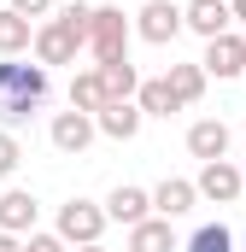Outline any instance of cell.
Segmentation results:
<instances>
[{"label": "cell", "instance_id": "obj_1", "mask_svg": "<svg viewBox=\"0 0 246 252\" xmlns=\"http://www.w3.org/2000/svg\"><path fill=\"white\" fill-rule=\"evenodd\" d=\"M47 100V64L0 59V124H24Z\"/></svg>", "mask_w": 246, "mask_h": 252}, {"label": "cell", "instance_id": "obj_2", "mask_svg": "<svg viewBox=\"0 0 246 252\" xmlns=\"http://www.w3.org/2000/svg\"><path fill=\"white\" fill-rule=\"evenodd\" d=\"M106 223H112V217H106V205H94V199H64V205H59V223H53V229H59L70 247H100Z\"/></svg>", "mask_w": 246, "mask_h": 252}, {"label": "cell", "instance_id": "obj_3", "mask_svg": "<svg viewBox=\"0 0 246 252\" xmlns=\"http://www.w3.org/2000/svg\"><path fill=\"white\" fill-rule=\"evenodd\" d=\"M88 53H94L100 64L129 59V18H123V6H94V35H88Z\"/></svg>", "mask_w": 246, "mask_h": 252}, {"label": "cell", "instance_id": "obj_4", "mask_svg": "<svg viewBox=\"0 0 246 252\" xmlns=\"http://www.w3.org/2000/svg\"><path fill=\"white\" fill-rule=\"evenodd\" d=\"M182 30L187 24H182V6H176V0H147V6L135 12V35L153 41V47H170Z\"/></svg>", "mask_w": 246, "mask_h": 252}, {"label": "cell", "instance_id": "obj_5", "mask_svg": "<svg viewBox=\"0 0 246 252\" xmlns=\"http://www.w3.org/2000/svg\"><path fill=\"white\" fill-rule=\"evenodd\" d=\"M193 188H199V199H211V205H235V199L246 193V170H241V164H229V158H217V164H199Z\"/></svg>", "mask_w": 246, "mask_h": 252}, {"label": "cell", "instance_id": "obj_6", "mask_svg": "<svg viewBox=\"0 0 246 252\" xmlns=\"http://www.w3.org/2000/svg\"><path fill=\"white\" fill-rule=\"evenodd\" d=\"M94 135H100V124H94L88 112H76V106H70V112H59V118H53V129H47V141H53L59 153H70V158H82Z\"/></svg>", "mask_w": 246, "mask_h": 252}, {"label": "cell", "instance_id": "obj_7", "mask_svg": "<svg viewBox=\"0 0 246 252\" xmlns=\"http://www.w3.org/2000/svg\"><path fill=\"white\" fill-rule=\"evenodd\" d=\"M205 76H246V35L241 30H229V35H217V41H205Z\"/></svg>", "mask_w": 246, "mask_h": 252}, {"label": "cell", "instance_id": "obj_8", "mask_svg": "<svg viewBox=\"0 0 246 252\" xmlns=\"http://www.w3.org/2000/svg\"><path fill=\"white\" fill-rule=\"evenodd\" d=\"M182 24L193 30V35L217 41V35L235 30V6H229V0H187V6H182Z\"/></svg>", "mask_w": 246, "mask_h": 252}, {"label": "cell", "instance_id": "obj_9", "mask_svg": "<svg viewBox=\"0 0 246 252\" xmlns=\"http://www.w3.org/2000/svg\"><path fill=\"white\" fill-rule=\"evenodd\" d=\"M106 217L123 223V229H135V223L158 217V211H153V188H129V182H118V188L106 193Z\"/></svg>", "mask_w": 246, "mask_h": 252}, {"label": "cell", "instance_id": "obj_10", "mask_svg": "<svg viewBox=\"0 0 246 252\" xmlns=\"http://www.w3.org/2000/svg\"><path fill=\"white\" fill-rule=\"evenodd\" d=\"M76 53H82V41L64 30L59 18H47L35 30V64H76Z\"/></svg>", "mask_w": 246, "mask_h": 252}, {"label": "cell", "instance_id": "obj_11", "mask_svg": "<svg viewBox=\"0 0 246 252\" xmlns=\"http://www.w3.org/2000/svg\"><path fill=\"white\" fill-rule=\"evenodd\" d=\"M35 217H41V199L30 188H6L0 193V229L6 235H35Z\"/></svg>", "mask_w": 246, "mask_h": 252}, {"label": "cell", "instance_id": "obj_12", "mask_svg": "<svg viewBox=\"0 0 246 252\" xmlns=\"http://www.w3.org/2000/svg\"><path fill=\"white\" fill-rule=\"evenodd\" d=\"M229 141H235V135H229L223 118H199V124L187 129V153H193L199 164H217V158L229 153Z\"/></svg>", "mask_w": 246, "mask_h": 252}, {"label": "cell", "instance_id": "obj_13", "mask_svg": "<svg viewBox=\"0 0 246 252\" xmlns=\"http://www.w3.org/2000/svg\"><path fill=\"white\" fill-rule=\"evenodd\" d=\"M35 18H24V12H12V6H0V59H18V53H35Z\"/></svg>", "mask_w": 246, "mask_h": 252}, {"label": "cell", "instance_id": "obj_14", "mask_svg": "<svg viewBox=\"0 0 246 252\" xmlns=\"http://www.w3.org/2000/svg\"><path fill=\"white\" fill-rule=\"evenodd\" d=\"M193 205H199V188H193L187 176H164V182L153 188V211H158V217H170V223L187 217Z\"/></svg>", "mask_w": 246, "mask_h": 252}, {"label": "cell", "instance_id": "obj_15", "mask_svg": "<svg viewBox=\"0 0 246 252\" xmlns=\"http://www.w3.org/2000/svg\"><path fill=\"white\" fill-rule=\"evenodd\" d=\"M94 124H100V135H112V141H135V135H141V124H147V112H141L135 100H112Z\"/></svg>", "mask_w": 246, "mask_h": 252}, {"label": "cell", "instance_id": "obj_16", "mask_svg": "<svg viewBox=\"0 0 246 252\" xmlns=\"http://www.w3.org/2000/svg\"><path fill=\"white\" fill-rule=\"evenodd\" d=\"M129 252H182V241H176L170 217H147L129 229Z\"/></svg>", "mask_w": 246, "mask_h": 252}, {"label": "cell", "instance_id": "obj_17", "mask_svg": "<svg viewBox=\"0 0 246 252\" xmlns=\"http://www.w3.org/2000/svg\"><path fill=\"white\" fill-rule=\"evenodd\" d=\"M70 106L76 112H88V118H100L112 100H106V82H100V70H76L70 76Z\"/></svg>", "mask_w": 246, "mask_h": 252}, {"label": "cell", "instance_id": "obj_18", "mask_svg": "<svg viewBox=\"0 0 246 252\" xmlns=\"http://www.w3.org/2000/svg\"><path fill=\"white\" fill-rule=\"evenodd\" d=\"M135 106H141L147 118H170V112H182V100H176L170 76H147V82H141V94H135Z\"/></svg>", "mask_w": 246, "mask_h": 252}, {"label": "cell", "instance_id": "obj_19", "mask_svg": "<svg viewBox=\"0 0 246 252\" xmlns=\"http://www.w3.org/2000/svg\"><path fill=\"white\" fill-rule=\"evenodd\" d=\"M100 70V82H106V100H135L141 94V70L129 59H112V64H94Z\"/></svg>", "mask_w": 246, "mask_h": 252}, {"label": "cell", "instance_id": "obj_20", "mask_svg": "<svg viewBox=\"0 0 246 252\" xmlns=\"http://www.w3.org/2000/svg\"><path fill=\"white\" fill-rule=\"evenodd\" d=\"M164 76H170V88H176V100H182V106H193V100L205 94V82H211V76H205V64H170Z\"/></svg>", "mask_w": 246, "mask_h": 252}, {"label": "cell", "instance_id": "obj_21", "mask_svg": "<svg viewBox=\"0 0 246 252\" xmlns=\"http://www.w3.org/2000/svg\"><path fill=\"white\" fill-rule=\"evenodd\" d=\"M182 252H235V235H229V223H199Z\"/></svg>", "mask_w": 246, "mask_h": 252}, {"label": "cell", "instance_id": "obj_22", "mask_svg": "<svg viewBox=\"0 0 246 252\" xmlns=\"http://www.w3.org/2000/svg\"><path fill=\"white\" fill-rule=\"evenodd\" d=\"M59 24L82 41V47H88V35H94V6H88V0H70V6L59 12Z\"/></svg>", "mask_w": 246, "mask_h": 252}, {"label": "cell", "instance_id": "obj_23", "mask_svg": "<svg viewBox=\"0 0 246 252\" xmlns=\"http://www.w3.org/2000/svg\"><path fill=\"white\" fill-rule=\"evenodd\" d=\"M24 252H70V241L59 229H35V235H24Z\"/></svg>", "mask_w": 246, "mask_h": 252}, {"label": "cell", "instance_id": "obj_24", "mask_svg": "<svg viewBox=\"0 0 246 252\" xmlns=\"http://www.w3.org/2000/svg\"><path fill=\"white\" fill-rule=\"evenodd\" d=\"M18 164H24V147H18V135H12V129H0V182H6Z\"/></svg>", "mask_w": 246, "mask_h": 252}, {"label": "cell", "instance_id": "obj_25", "mask_svg": "<svg viewBox=\"0 0 246 252\" xmlns=\"http://www.w3.org/2000/svg\"><path fill=\"white\" fill-rule=\"evenodd\" d=\"M12 12H24V18H47L53 12V0H6Z\"/></svg>", "mask_w": 246, "mask_h": 252}, {"label": "cell", "instance_id": "obj_26", "mask_svg": "<svg viewBox=\"0 0 246 252\" xmlns=\"http://www.w3.org/2000/svg\"><path fill=\"white\" fill-rule=\"evenodd\" d=\"M0 252H24V235H6L0 229Z\"/></svg>", "mask_w": 246, "mask_h": 252}, {"label": "cell", "instance_id": "obj_27", "mask_svg": "<svg viewBox=\"0 0 246 252\" xmlns=\"http://www.w3.org/2000/svg\"><path fill=\"white\" fill-rule=\"evenodd\" d=\"M229 6H235V24L246 30V0H229Z\"/></svg>", "mask_w": 246, "mask_h": 252}, {"label": "cell", "instance_id": "obj_28", "mask_svg": "<svg viewBox=\"0 0 246 252\" xmlns=\"http://www.w3.org/2000/svg\"><path fill=\"white\" fill-rule=\"evenodd\" d=\"M76 252H106V247H76Z\"/></svg>", "mask_w": 246, "mask_h": 252}, {"label": "cell", "instance_id": "obj_29", "mask_svg": "<svg viewBox=\"0 0 246 252\" xmlns=\"http://www.w3.org/2000/svg\"><path fill=\"white\" fill-rule=\"evenodd\" d=\"M0 6H6V0H0Z\"/></svg>", "mask_w": 246, "mask_h": 252}]
</instances>
